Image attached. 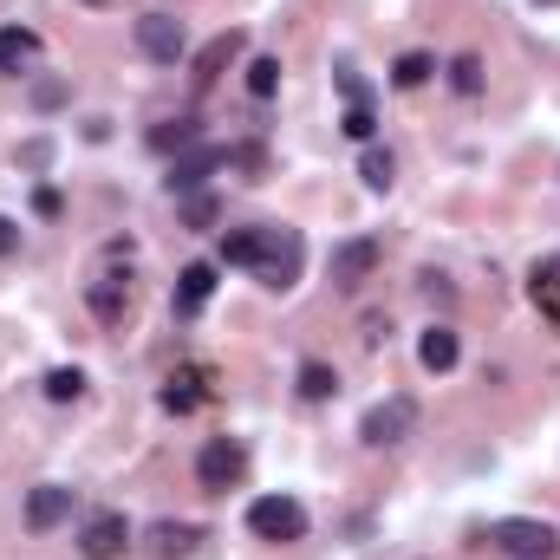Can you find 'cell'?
Listing matches in <instances>:
<instances>
[{
  "mask_svg": "<svg viewBox=\"0 0 560 560\" xmlns=\"http://www.w3.org/2000/svg\"><path fill=\"white\" fill-rule=\"evenodd\" d=\"M248 535H261V542H307V509L294 502V496H254L248 502Z\"/></svg>",
  "mask_w": 560,
  "mask_h": 560,
  "instance_id": "6da1fadb",
  "label": "cell"
},
{
  "mask_svg": "<svg viewBox=\"0 0 560 560\" xmlns=\"http://www.w3.org/2000/svg\"><path fill=\"white\" fill-rule=\"evenodd\" d=\"M300 267H307V241H300V228H267V254L254 261V274H261V287H294L300 281Z\"/></svg>",
  "mask_w": 560,
  "mask_h": 560,
  "instance_id": "7a4b0ae2",
  "label": "cell"
},
{
  "mask_svg": "<svg viewBox=\"0 0 560 560\" xmlns=\"http://www.w3.org/2000/svg\"><path fill=\"white\" fill-rule=\"evenodd\" d=\"M241 476H248V450H241L235 437H209L202 457H196V483H202L209 496H228Z\"/></svg>",
  "mask_w": 560,
  "mask_h": 560,
  "instance_id": "3957f363",
  "label": "cell"
},
{
  "mask_svg": "<svg viewBox=\"0 0 560 560\" xmlns=\"http://www.w3.org/2000/svg\"><path fill=\"white\" fill-rule=\"evenodd\" d=\"M489 548H502V555H515V560H548L560 548V535L548 528V522L509 515V522H496V528H489Z\"/></svg>",
  "mask_w": 560,
  "mask_h": 560,
  "instance_id": "277c9868",
  "label": "cell"
},
{
  "mask_svg": "<svg viewBox=\"0 0 560 560\" xmlns=\"http://www.w3.org/2000/svg\"><path fill=\"white\" fill-rule=\"evenodd\" d=\"M418 431V405L411 398H385V405H372L365 418H359V437L372 444V450H391V444H405Z\"/></svg>",
  "mask_w": 560,
  "mask_h": 560,
  "instance_id": "5b68a950",
  "label": "cell"
},
{
  "mask_svg": "<svg viewBox=\"0 0 560 560\" xmlns=\"http://www.w3.org/2000/svg\"><path fill=\"white\" fill-rule=\"evenodd\" d=\"M215 170H228V150H222V144H189V150H176V163H170V196H196Z\"/></svg>",
  "mask_w": 560,
  "mask_h": 560,
  "instance_id": "8992f818",
  "label": "cell"
},
{
  "mask_svg": "<svg viewBox=\"0 0 560 560\" xmlns=\"http://www.w3.org/2000/svg\"><path fill=\"white\" fill-rule=\"evenodd\" d=\"M137 52H144V59H157V65H176V59L189 52L183 20H170V13H144V20H137Z\"/></svg>",
  "mask_w": 560,
  "mask_h": 560,
  "instance_id": "52a82bcc",
  "label": "cell"
},
{
  "mask_svg": "<svg viewBox=\"0 0 560 560\" xmlns=\"http://www.w3.org/2000/svg\"><path fill=\"white\" fill-rule=\"evenodd\" d=\"M130 548V522L117 515V509H98L85 528H78V555L85 560H117Z\"/></svg>",
  "mask_w": 560,
  "mask_h": 560,
  "instance_id": "ba28073f",
  "label": "cell"
},
{
  "mask_svg": "<svg viewBox=\"0 0 560 560\" xmlns=\"http://www.w3.org/2000/svg\"><path fill=\"white\" fill-rule=\"evenodd\" d=\"M378 254H385V248H378L372 235L339 241V248H333V287H346V294H352V287H365V281L378 274Z\"/></svg>",
  "mask_w": 560,
  "mask_h": 560,
  "instance_id": "9c48e42d",
  "label": "cell"
},
{
  "mask_svg": "<svg viewBox=\"0 0 560 560\" xmlns=\"http://www.w3.org/2000/svg\"><path fill=\"white\" fill-rule=\"evenodd\" d=\"M72 522V489L65 483H39L33 496H26V528L33 535H52V528H65Z\"/></svg>",
  "mask_w": 560,
  "mask_h": 560,
  "instance_id": "30bf717a",
  "label": "cell"
},
{
  "mask_svg": "<svg viewBox=\"0 0 560 560\" xmlns=\"http://www.w3.org/2000/svg\"><path fill=\"white\" fill-rule=\"evenodd\" d=\"M163 411H176V418H189L202 398H209V365H176L170 378H163Z\"/></svg>",
  "mask_w": 560,
  "mask_h": 560,
  "instance_id": "8fae6325",
  "label": "cell"
},
{
  "mask_svg": "<svg viewBox=\"0 0 560 560\" xmlns=\"http://www.w3.org/2000/svg\"><path fill=\"white\" fill-rule=\"evenodd\" d=\"M528 300L542 307V320L560 333V254H542V261L528 267Z\"/></svg>",
  "mask_w": 560,
  "mask_h": 560,
  "instance_id": "7c38bea8",
  "label": "cell"
},
{
  "mask_svg": "<svg viewBox=\"0 0 560 560\" xmlns=\"http://www.w3.org/2000/svg\"><path fill=\"white\" fill-rule=\"evenodd\" d=\"M196 542H202L196 522H150V535H144V548H150L157 560H183Z\"/></svg>",
  "mask_w": 560,
  "mask_h": 560,
  "instance_id": "4fadbf2b",
  "label": "cell"
},
{
  "mask_svg": "<svg viewBox=\"0 0 560 560\" xmlns=\"http://www.w3.org/2000/svg\"><path fill=\"white\" fill-rule=\"evenodd\" d=\"M241 46H248L241 33H215V39H209V46L196 52V85H215V78H222V72L235 65V59H241Z\"/></svg>",
  "mask_w": 560,
  "mask_h": 560,
  "instance_id": "5bb4252c",
  "label": "cell"
},
{
  "mask_svg": "<svg viewBox=\"0 0 560 560\" xmlns=\"http://www.w3.org/2000/svg\"><path fill=\"white\" fill-rule=\"evenodd\" d=\"M457 359H463L457 326H431V333L418 339V365H424V372H457Z\"/></svg>",
  "mask_w": 560,
  "mask_h": 560,
  "instance_id": "9a60e30c",
  "label": "cell"
},
{
  "mask_svg": "<svg viewBox=\"0 0 560 560\" xmlns=\"http://www.w3.org/2000/svg\"><path fill=\"white\" fill-rule=\"evenodd\" d=\"M209 294H215V267H209V261H189V267L176 274V313H202Z\"/></svg>",
  "mask_w": 560,
  "mask_h": 560,
  "instance_id": "2e32d148",
  "label": "cell"
},
{
  "mask_svg": "<svg viewBox=\"0 0 560 560\" xmlns=\"http://www.w3.org/2000/svg\"><path fill=\"white\" fill-rule=\"evenodd\" d=\"M85 300H91V313H98L104 326H117V320H124V307H130V287H124V274H98Z\"/></svg>",
  "mask_w": 560,
  "mask_h": 560,
  "instance_id": "e0dca14e",
  "label": "cell"
},
{
  "mask_svg": "<svg viewBox=\"0 0 560 560\" xmlns=\"http://www.w3.org/2000/svg\"><path fill=\"white\" fill-rule=\"evenodd\" d=\"M267 254V228H228L222 235V267H254Z\"/></svg>",
  "mask_w": 560,
  "mask_h": 560,
  "instance_id": "ac0fdd59",
  "label": "cell"
},
{
  "mask_svg": "<svg viewBox=\"0 0 560 560\" xmlns=\"http://www.w3.org/2000/svg\"><path fill=\"white\" fill-rule=\"evenodd\" d=\"M39 59V33L33 26H0V72H26Z\"/></svg>",
  "mask_w": 560,
  "mask_h": 560,
  "instance_id": "d6986e66",
  "label": "cell"
},
{
  "mask_svg": "<svg viewBox=\"0 0 560 560\" xmlns=\"http://www.w3.org/2000/svg\"><path fill=\"white\" fill-rule=\"evenodd\" d=\"M300 398H307V405H326V398H339V372H333L326 359H307V365H300Z\"/></svg>",
  "mask_w": 560,
  "mask_h": 560,
  "instance_id": "ffe728a7",
  "label": "cell"
},
{
  "mask_svg": "<svg viewBox=\"0 0 560 560\" xmlns=\"http://www.w3.org/2000/svg\"><path fill=\"white\" fill-rule=\"evenodd\" d=\"M359 176H365V189H391V176H398V163H391V150H378V144H365V157H359Z\"/></svg>",
  "mask_w": 560,
  "mask_h": 560,
  "instance_id": "44dd1931",
  "label": "cell"
},
{
  "mask_svg": "<svg viewBox=\"0 0 560 560\" xmlns=\"http://www.w3.org/2000/svg\"><path fill=\"white\" fill-rule=\"evenodd\" d=\"M431 72H437V59H431V52H405V59L391 65V85H398V91H418Z\"/></svg>",
  "mask_w": 560,
  "mask_h": 560,
  "instance_id": "7402d4cb",
  "label": "cell"
},
{
  "mask_svg": "<svg viewBox=\"0 0 560 560\" xmlns=\"http://www.w3.org/2000/svg\"><path fill=\"white\" fill-rule=\"evenodd\" d=\"M274 91H281V59L261 52V59L248 65V98H274Z\"/></svg>",
  "mask_w": 560,
  "mask_h": 560,
  "instance_id": "603a6c76",
  "label": "cell"
},
{
  "mask_svg": "<svg viewBox=\"0 0 560 560\" xmlns=\"http://www.w3.org/2000/svg\"><path fill=\"white\" fill-rule=\"evenodd\" d=\"M189 144H196V117H170L150 130V150H189Z\"/></svg>",
  "mask_w": 560,
  "mask_h": 560,
  "instance_id": "cb8c5ba5",
  "label": "cell"
},
{
  "mask_svg": "<svg viewBox=\"0 0 560 560\" xmlns=\"http://www.w3.org/2000/svg\"><path fill=\"white\" fill-rule=\"evenodd\" d=\"M78 391H85V372H78V365H52V372H46V398H52V405H72Z\"/></svg>",
  "mask_w": 560,
  "mask_h": 560,
  "instance_id": "d4e9b609",
  "label": "cell"
},
{
  "mask_svg": "<svg viewBox=\"0 0 560 560\" xmlns=\"http://www.w3.org/2000/svg\"><path fill=\"white\" fill-rule=\"evenodd\" d=\"M450 85H457L463 98H476V91H483V59H476V52H457V59H450Z\"/></svg>",
  "mask_w": 560,
  "mask_h": 560,
  "instance_id": "484cf974",
  "label": "cell"
},
{
  "mask_svg": "<svg viewBox=\"0 0 560 560\" xmlns=\"http://www.w3.org/2000/svg\"><path fill=\"white\" fill-rule=\"evenodd\" d=\"M339 130H346L352 144H372V130H378V117H372V104H365V98H352V104H346V117H339Z\"/></svg>",
  "mask_w": 560,
  "mask_h": 560,
  "instance_id": "4316f807",
  "label": "cell"
},
{
  "mask_svg": "<svg viewBox=\"0 0 560 560\" xmlns=\"http://www.w3.org/2000/svg\"><path fill=\"white\" fill-rule=\"evenodd\" d=\"M228 163L248 170V176H261V170H267V150H261V144H228Z\"/></svg>",
  "mask_w": 560,
  "mask_h": 560,
  "instance_id": "83f0119b",
  "label": "cell"
},
{
  "mask_svg": "<svg viewBox=\"0 0 560 560\" xmlns=\"http://www.w3.org/2000/svg\"><path fill=\"white\" fill-rule=\"evenodd\" d=\"M183 222L189 228H215V202L209 196H183Z\"/></svg>",
  "mask_w": 560,
  "mask_h": 560,
  "instance_id": "f1b7e54d",
  "label": "cell"
},
{
  "mask_svg": "<svg viewBox=\"0 0 560 560\" xmlns=\"http://www.w3.org/2000/svg\"><path fill=\"white\" fill-rule=\"evenodd\" d=\"M59 98H65V85H59V78H39V85H33V104H39V111H52Z\"/></svg>",
  "mask_w": 560,
  "mask_h": 560,
  "instance_id": "f546056e",
  "label": "cell"
},
{
  "mask_svg": "<svg viewBox=\"0 0 560 560\" xmlns=\"http://www.w3.org/2000/svg\"><path fill=\"white\" fill-rule=\"evenodd\" d=\"M20 163H26V170H46V163H52V144H46V137H33V144L20 150Z\"/></svg>",
  "mask_w": 560,
  "mask_h": 560,
  "instance_id": "4dcf8cb0",
  "label": "cell"
},
{
  "mask_svg": "<svg viewBox=\"0 0 560 560\" xmlns=\"http://www.w3.org/2000/svg\"><path fill=\"white\" fill-rule=\"evenodd\" d=\"M13 248H20V222H13V215H0V261H7Z\"/></svg>",
  "mask_w": 560,
  "mask_h": 560,
  "instance_id": "1f68e13d",
  "label": "cell"
},
{
  "mask_svg": "<svg viewBox=\"0 0 560 560\" xmlns=\"http://www.w3.org/2000/svg\"><path fill=\"white\" fill-rule=\"evenodd\" d=\"M385 333H391V320H385V313H372V320H365V346H378Z\"/></svg>",
  "mask_w": 560,
  "mask_h": 560,
  "instance_id": "d6a6232c",
  "label": "cell"
}]
</instances>
